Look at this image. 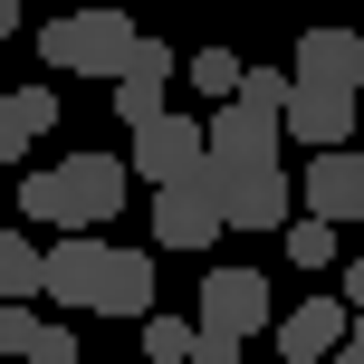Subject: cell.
I'll use <instances>...</instances> for the list:
<instances>
[{
	"instance_id": "52a82bcc",
	"label": "cell",
	"mask_w": 364,
	"mask_h": 364,
	"mask_svg": "<svg viewBox=\"0 0 364 364\" xmlns=\"http://www.w3.org/2000/svg\"><path fill=\"white\" fill-rule=\"evenodd\" d=\"M297 201H307V220H326V230H346V220H364V154H307V173L288 182Z\"/></svg>"
},
{
	"instance_id": "603a6c76",
	"label": "cell",
	"mask_w": 364,
	"mask_h": 364,
	"mask_svg": "<svg viewBox=\"0 0 364 364\" xmlns=\"http://www.w3.org/2000/svg\"><path fill=\"white\" fill-rule=\"evenodd\" d=\"M10 29H19V0H0V38H10Z\"/></svg>"
},
{
	"instance_id": "2e32d148",
	"label": "cell",
	"mask_w": 364,
	"mask_h": 364,
	"mask_svg": "<svg viewBox=\"0 0 364 364\" xmlns=\"http://www.w3.org/2000/svg\"><path fill=\"white\" fill-rule=\"evenodd\" d=\"M134 326H144V364H192V316H173V307H144Z\"/></svg>"
},
{
	"instance_id": "6da1fadb",
	"label": "cell",
	"mask_w": 364,
	"mask_h": 364,
	"mask_svg": "<svg viewBox=\"0 0 364 364\" xmlns=\"http://www.w3.org/2000/svg\"><path fill=\"white\" fill-rule=\"evenodd\" d=\"M125 211V164L115 154H68L48 173H19V220H48V230H96V220Z\"/></svg>"
},
{
	"instance_id": "30bf717a",
	"label": "cell",
	"mask_w": 364,
	"mask_h": 364,
	"mask_svg": "<svg viewBox=\"0 0 364 364\" xmlns=\"http://www.w3.org/2000/svg\"><path fill=\"white\" fill-rule=\"evenodd\" d=\"M269 326H278V355H288V364H326V355L355 336V316L336 307V297H297V307L269 316Z\"/></svg>"
},
{
	"instance_id": "5bb4252c",
	"label": "cell",
	"mask_w": 364,
	"mask_h": 364,
	"mask_svg": "<svg viewBox=\"0 0 364 364\" xmlns=\"http://www.w3.org/2000/svg\"><path fill=\"white\" fill-rule=\"evenodd\" d=\"M48 125H58V87H19V96H0V173H10Z\"/></svg>"
},
{
	"instance_id": "3957f363",
	"label": "cell",
	"mask_w": 364,
	"mask_h": 364,
	"mask_svg": "<svg viewBox=\"0 0 364 364\" xmlns=\"http://www.w3.org/2000/svg\"><path fill=\"white\" fill-rule=\"evenodd\" d=\"M278 316V288L259 269H211L201 278V307H192V336H220V346H250L259 326Z\"/></svg>"
},
{
	"instance_id": "5b68a950",
	"label": "cell",
	"mask_w": 364,
	"mask_h": 364,
	"mask_svg": "<svg viewBox=\"0 0 364 364\" xmlns=\"http://www.w3.org/2000/svg\"><path fill=\"white\" fill-rule=\"evenodd\" d=\"M115 164H125V182H154V192L164 182H192L201 173V125L192 115H154V125H134V144Z\"/></svg>"
},
{
	"instance_id": "44dd1931",
	"label": "cell",
	"mask_w": 364,
	"mask_h": 364,
	"mask_svg": "<svg viewBox=\"0 0 364 364\" xmlns=\"http://www.w3.org/2000/svg\"><path fill=\"white\" fill-rule=\"evenodd\" d=\"M115 77H154V87H173V48H164V38H134Z\"/></svg>"
},
{
	"instance_id": "4fadbf2b",
	"label": "cell",
	"mask_w": 364,
	"mask_h": 364,
	"mask_svg": "<svg viewBox=\"0 0 364 364\" xmlns=\"http://www.w3.org/2000/svg\"><path fill=\"white\" fill-rule=\"evenodd\" d=\"M0 355L10 364H77V336L38 307H0Z\"/></svg>"
},
{
	"instance_id": "ac0fdd59",
	"label": "cell",
	"mask_w": 364,
	"mask_h": 364,
	"mask_svg": "<svg viewBox=\"0 0 364 364\" xmlns=\"http://www.w3.org/2000/svg\"><path fill=\"white\" fill-rule=\"evenodd\" d=\"M106 87H115L125 134H134V125H154V115H173V87H154V77H106Z\"/></svg>"
},
{
	"instance_id": "7402d4cb",
	"label": "cell",
	"mask_w": 364,
	"mask_h": 364,
	"mask_svg": "<svg viewBox=\"0 0 364 364\" xmlns=\"http://www.w3.org/2000/svg\"><path fill=\"white\" fill-rule=\"evenodd\" d=\"M326 364H364V346H355V336H346V346H336V355H326Z\"/></svg>"
},
{
	"instance_id": "ba28073f",
	"label": "cell",
	"mask_w": 364,
	"mask_h": 364,
	"mask_svg": "<svg viewBox=\"0 0 364 364\" xmlns=\"http://www.w3.org/2000/svg\"><path fill=\"white\" fill-rule=\"evenodd\" d=\"M96 269H106V240L96 230H58L48 250H38V297H58L68 316L96 307Z\"/></svg>"
},
{
	"instance_id": "d6986e66",
	"label": "cell",
	"mask_w": 364,
	"mask_h": 364,
	"mask_svg": "<svg viewBox=\"0 0 364 364\" xmlns=\"http://www.w3.org/2000/svg\"><path fill=\"white\" fill-rule=\"evenodd\" d=\"M240 106H250V115H278V106H288V68H240Z\"/></svg>"
},
{
	"instance_id": "ffe728a7",
	"label": "cell",
	"mask_w": 364,
	"mask_h": 364,
	"mask_svg": "<svg viewBox=\"0 0 364 364\" xmlns=\"http://www.w3.org/2000/svg\"><path fill=\"white\" fill-rule=\"evenodd\" d=\"M288 259H297V269H326V259H336V230H326V220H288Z\"/></svg>"
},
{
	"instance_id": "7c38bea8",
	"label": "cell",
	"mask_w": 364,
	"mask_h": 364,
	"mask_svg": "<svg viewBox=\"0 0 364 364\" xmlns=\"http://www.w3.org/2000/svg\"><path fill=\"white\" fill-rule=\"evenodd\" d=\"M154 307V250H106V269H96V307L87 316H144Z\"/></svg>"
},
{
	"instance_id": "7a4b0ae2",
	"label": "cell",
	"mask_w": 364,
	"mask_h": 364,
	"mask_svg": "<svg viewBox=\"0 0 364 364\" xmlns=\"http://www.w3.org/2000/svg\"><path fill=\"white\" fill-rule=\"evenodd\" d=\"M134 38L144 29H134L125 10H106V0H96V10H58L48 29H38V68H58V77H115Z\"/></svg>"
},
{
	"instance_id": "277c9868",
	"label": "cell",
	"mask_w": 364,
	"mask_h": 364,
	"mask_svg": "<svg viewBox=\"0 0 364 364\" xmlns=\"http://www.w3.org/2000/svg\"><path fill=\"white\" fill-rule=\"evenodd\" d=\"M211 201H220V230H288V220H297L288 164H240V173H211Z\"/></svg>"
},
{
	"instance_id": "8fae6325",
	"label": "cell",
	"mask_w": 364,
	"mask_h": 364,
	"mask_svg": "<svg viewBox=\"0 0 364 364\" xmlns=\"http://www.w3.org/2000/svg\"><path fill=\"white\" fill-rule=\"evenodd\" d=\"M288 77H297V87H346V96H355V87H364V38H355V29H307Z\"/></svg>"
},
{
	"instance_id": "9a60e30c",
	"label": "cell",
	"mask_w": 364,
	"mask_h": 364,
	"mask_svg": "<svg viewBox=\"0 0 364 364\" xmlns=\"http://www.w3.org/2000/svg\"><path fill=\"white\" fill-rule=\"evenodd\" d=\"M29 297H38V250L0 220V307H29Z\"/></svg>"
},
{
	"instance_id": "9c48e42d",
	"label": "cell",
	"mask_w": 364,
	"mask_h": 364,
	"mask_svg": "<svg viewBox=\"0 0 364 364\" xmlns=\"http://www.w3.org/2000/svg\"><path fill=\"white\" fill-rule=\"evenodd\" d=\"M154 240H164V250H211V240H220L211 164H201L192 182H164V192H154Z\"/></svg>"
},
{
	"instance_id": "e0dca14e",
	"label": "cell",
	"mask_w": 364,
	"mask_h": 364,
	"mask_svg": "<svg viewBox=\"0 0 364 364\" xmlns=\"http://www.w3.org/2000/svg\"><path fill=\"white\" fill-rule=\"evenodd\" d=\"M173 77H192V87L211 96V106H230V87H240V58H230V48H192Z\"/></svg>"
},
{
	"instance_id": "8992f818",
	"label": "cell",
	"mask_w": 364,
	"mask_h": 364,
	"mask_svg": "<svg viewBox=\"0 0 364 364\" xmlns=\"http://www.w3.org/2000/svg\"><path fill=\"white\" fill-rule=\"evenodd\" d=\"M278 144L346 154V144H355V96H346V87H297V77H288V106H278Z\"/></svg>"
}]
</instances>
